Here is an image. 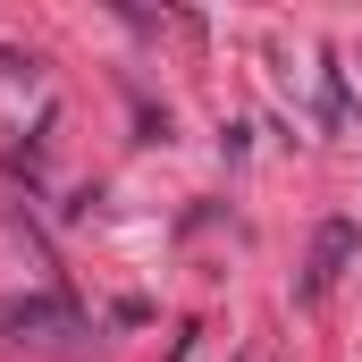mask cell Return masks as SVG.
I'll return each instance as SVG.
<instances>
[{
	"mask_svg": "<svg viewBox=\"0 0 362 362\" xmlns=\"http://www.w3.org/2000/svg\"><path fill=\"white\" fill-rule=\"evenodd\" d=\"M346 253H354V228H346V219H329V228L312 236V262H303V295H329Z\"/></svg>",
	"mask_w": 362,
	"mask_h": 362,
	"instance_id": "cell-1",
	"label": "cell"
},
{
	"mask_svg": "<svg viewBox=\"0 0 362 362\" xmlns=\"http://www.w3.org/2000/svg\"><path fill=\"white\" fill-rule=\"evenodd\" d=\"M0 329H76V312L51 295H17V303H0Z\"/></svg>",
	"mask_w": 362,
	"mask_h": 362,
	"instance_id": "cell-2",
	"label": "cell"
}]
</instances>
